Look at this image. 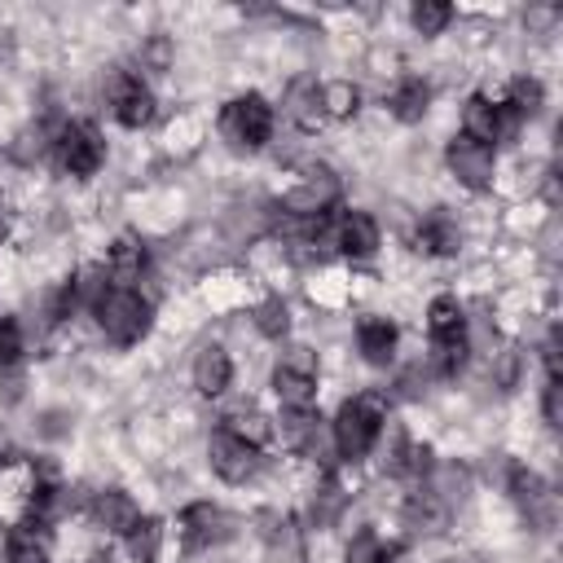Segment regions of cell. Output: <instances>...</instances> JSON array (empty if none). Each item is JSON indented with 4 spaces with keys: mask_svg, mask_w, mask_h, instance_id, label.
Instances as JSON below:
<instances>
[{
    "mask_svg": "<svg viewBox=\"0 0 563 563\" xmlns=\"http://www.w3.org/2000/svg\"><path fill=\"white\" fill-rule=\"evenodd\" d=\"M0 453H4V431H0Z\"/></svg>",
    "mask_w": 563,
    "mask_h": 563,
    "instance_id": "b9f144b4",
    "label": "cell"
},
{
    "mask_svg": "<svg viewBox=\"0 0 563 563\" xmlns=\"http://www.w3.org/2000/svg\"><path fill=\"white\" fill-rule=\"evenodd\" d=\"M515 128V110L510 106H493L488 97H471L466 101V110H462V136H471V141H479V145H493L501 132H510Z\"/></svg>",
    "mask_w": 563,
    "mask_h": 563,
    "instance_id": "30bf717a",
    "label": "cell"
},
{
    "mask_svg": "<svg viewBox=\"0 0 563 563\" xmlns=\"http://www.w3.org/2000/svg\"><path fill=\"white\" fill-rule=\"evenodd\" d=\"M282 369H290V374H308V378H317V352L312 347H303V343H290L286 352H282V361H277Z\"/></svg>",
    "mask_w": 563,
    "mask_h": 563,
    "instance_id": "836d02e7",
    "label": "cell"
},
{
    "mask_svg": "<svg viewBox=\"0 0 563 563\" xmlns=\"http://www.w3.org/2000/svg\"><path fill=\"white\" fill-rule=\"evenodd\" d=\"M220 136L233 145V150H260L268 136H273V106L260 97V92H246V97H233L220 114Z\"/></svg>",
    "mask_w": 563,
    "mask_h": 563,
    "instance_id": "3957f363",
    "label": "cell"
},
{
    "mask_svg": "<svg viewBox=\"0 0 563 563\" xmlns=\"http://www.w3.org/2000/svg\"><path fill=\"white\" fill-rule=\"evenodd\" d=\"M356 110H361V92H356L352 79H330V84H321V114H330V119H352Z\"/></svg>",
    "mask_w": 563,
    "mask_h": 563,
    "instance_id": "603a6c76",
    "label": "cell"
},
{
    "mask_svg": "<svg viewBox=\"0 0 563 563\" xmlns=\"http://www.w3.org/2000/svg\"><path fill=\"white\" fill-rule=\"evenodd\" d=\"M541 101H545V92H541V84L537 79H528V75H519L515 84H510V110H515V119H532V114H541Z\"/></svg>",
    "mask_w": 563,
    "mask_h": 563,
    "instance_id": "83f0119b",
    "label": "cell"
},
{
    "mask_svg": "<svg viewBox=\"0 0 563 563\" xmlns=\"http://www.w3.org/2000/svg\"><path fill=\"white\" fill-rule=\"evenodd\" d=\"M286 114H290V123L299 132H317V123H321V88H317V79H295L290 84Z\"/></svg>",
    "mask_w": 563,
    "mask_h": 563,
    "instance_id": "9a60e30c",
    "label": "cell"
},
{
    "mask_svg": "<svg viewBox=\"0 0 563 563\" xmlns=\"http://www.w3.org/2000/svg\"><path fill=\"white\" fill-rule=\"evenodd\" d=\"M427 106H431V88L422 79H400V88L391 92V114L400 123H418L427 114Z\"/></svg>",
    "mask_w": 563,
    "mask_h": 563,
    "instance_id": "7402d4cb",
    "label": "cell"
},
{
    "mask_svg": "<svg viewBox=\"0 0 563 563\" xmlns=\"http://www.w3.org/2000/svg\"><path fill=\"white\" fill-rule=\"evenodd\" d=\"M462 488H466V471H457V466H440L427 493H435L444 506H453V501H462Z\"/></svg>",
    "mask_w": 563,
    "mask_h": 563,
    "instance_id": "d6a6232c",
    "label": "cell"
},
{
    "mask_svg": "<svg viewBox=\"0 0 563 563\" xmlns=\"http://www.w3.org/2000/svg\"><path fill=\"white\" fill-rule=\"evenodd\" d=\"M92 519H97L106 532H128V528L141 519V510H136V501H132L123 488H101V493L92 497Z\"/></svg>",
    "mask_w": 563,
    "mask_h": 563,
    "instance_id": "5bb4252c",
    "label": "cell"
},
{
    "mask_svg": "<svg viewBox=\"0 0 563 563\" xmlns=\"http://www.w3.org/2000/svg\"><path fill=\"white\" fill-rule=\"evenodd\" d=\"M427 325H431V339L462 334V303L453 295H435L431 308H427Z\"/></svg>",
    "mask_w": 563,
    "mask_h": 563,
    "instance_id": "d4e9b609",
    "label": "cell"
},
{
    "mask_svg": "<svg viewBox=\"0 0 563 563\" xmlns=\"http://www.w3.org/2000/svg\"><path fill=\"white\" fill-rule=\"evenodd\" d=\"M444 158H449V172L466 189H488L493 185V145H479L471 136H453L449 150H444Z\"/></svg>",
    "mask_w": 563,
    "mask_h": 563,
    "instance_id": "9c48e42d",
    "label": "cell"
},
{
    "mask_svg": "<svg viewBox=\"0 0 563 563\" xmlns=\"http://www.w3.org/2000/svg\"><path fill=\"white\" fill-rule=\"evenodd\" d=\"M383 418H387V400L378 391L343 400L339 413H334V449H339V457L343 462H361L374 449V440L383 431Z\"/></svg>",
    "mask_w": 563,
    "mask_h": 563,
    "instance_id": "6da1fadb",
    "label": "cell"
},
{
    "mask_svg": "<svg viewBox=\"0 0 563 563\" xmlns=\"http://www.w3.org/2000/svg\"><path fill=\"white\" fill-rule=\"evenodd\" d=\"M444 523H449V506H444L435 493H413V497L405 501V528H409V532L431 537V532H444Z\"/></svg>",
    "mask_w": 563,
    "mask_h": 563,
    "instance_id": "e0dca14e",
    "label": "cell"
},
{
    "mask_svg": "<svg viewBox=\"0 0 563 563\" xmlns=\"http://www.w3.org/2000/svg\"><path fill=\"white\" fill-rule=\"evenodd\" d=\"M339 506H343V493H339V484H334V479H325V488H321V493H317V501H312L317 523H330Z\"/></svg>",
    "mask_w": 563,
    "mask_h": 563,
    "instance_id": "d590c367",
    "label": "cell"
},
{
    "mask_svg": "<svg viewBox=\"0 0 563 563\" xmlns=\"http://www.w3.org/2000/svg\"><path fill=\"white\" fill-rule=\"evenodd\" d=\"M0 229H4V207H0Z\"/></svg>",
    "mask_w": 563,
    "mask_h": 563,
    "instance_id": "60d3db41",
    "label": "cell"
},
{
    "mask_svg": "<svg viewBox=\"0 0 563 563\" xmlns=\"http://www.w3.org/2000/svg\"><path fill=\"white\" fill-rule=\"evenodd\" d=\"M44 523H22V528H9V563H48V550H44V532H35Z\"/></svg>",
    "mask_w": 563,
    "mask_h": 563,
    "instance_id": "cb8c5ba5",
    "label": "cell"
},
{
    "mask_svg": "<svg viewBox=\"0 0 563 563\" xmlns=\"http://www.w3.org/2000/svg\"><path fill=\"white\" fill-rule=\"evenodd\" d=\"M207 457H211V471L229 484H246L255 471H260V449L238 440L229 427H216L211 440H207Z\"/></svg>",
    "mask_w": 563,
    "mask_h": 563,
    "instance_id": "5b68a950",
    "label": "cell"
},
{
    "mask_svg": "<svg viewBox=\"0 0 563 563\" xmlns=\"http://www.w3.org/2000/svg\"><path fill=\"white\" fill-rule=\"evenodd\" d=\"M356 343H361V356L369 365H387L391 352H396V325L387 317H365L356 325Z\"/></svg>",
    "mask_w": 563,
    "mask_h": 563,
    "instance_id": "2e32d148",
    "label": "cell"
},
{
    "mask_svg": "<svg viewBox=\"0 0 563 563\" xmlns=\"http://www.w3.org/2000/svg\"><path fill=\"white\" fill-rule=\"evenodd\" d=\"M339 189H343L339 176L317 163V167H308L303 180L286 194V211H290V216H321V211H330V207L339 202Z\"/></svg>",
    "mask_w": 563,
    "mask_h": 563,
    "instance_id": "ba28073f",
    "label": "cell"
},
{
    "mask_svg": "<svg viewBox=\"0 0 563 563\" xmlns=\"http://www.w3.org/2000/svg\"><path fill=\"white\" fill-rule=\"evenodd\" d=\"M53 150H57V167L70 172V176H92L101 167V158H106V141H101V132L92 123H66L57 132Z\"/></svg>",
    "mask_w": 563,
    "mask_h": 563,
    "instance_id": "277c9868",
    "label": "cell"
},
{
    "mask_svg": "<svg viewBox=\"0 0 563 563\" xmlns=\"http://www.w3.org/2000/svg\"><path fill=\"white\" fill-rule=\"evenodd\" d=\"M0 554H9V528L0 523Z\"/></svg>",
    "mask_w": 563,
    "mask_h": 563,
    "instance_id": "f35d334b",
    "label": "cell"
},
{
    "mask_svg": "<svg viewBox=\"0 0 563 563\" xmlns=\"http://www.w3.org/2000/svg\"><path fill=\"white\" fill-rule=\"evenodd\" d=\"M92 312H97V325L106 330V339L119 347H132L150 334V299H141L132 286H106L101 299L92 303Z\"/></svg>",
    "mask_w": 563,
    "mask_h": 563,
    "instance_id": "7a4b0ae2",
    "label": "cell"
},
{
    "mask_svg": "<svg viewBox=\"0 0 563 563\" xmlns=\"http://www.w3.org/2000/svg\"><path fill=\"white\" fill-rule=\"evenodd\" d=\"M106 92H110L114 119H119L123 128H145V123L154 119V92H150L136 75H128V70H110Z\"/></svg>",
    "mask_w": 563,
    "mask_h": 563,
    "instance_id": "52a82bcc",
    "label": "cell"
},
{
    "mask_svg": "<svg viewBox=\"0 0 563 563\" xmlns=\"http://www.w3.org/2000/svg\"><path fill=\"white\" fill-rule=\"evenodd\" d=\"M224 427H229L238 440L255 444V449H260V444L273 435V422H268L264 413H255V409H238V413H229V418H224Z\"/></svg>",
    "mask_w": 563,
    "mask_h": 563,
    "instance_id": "484cf974",
    "label": "cell"
},
{
    "mask_svg": "<svg viewBox=\"0 0 563 563\" xmlns=\"http://www.w3.org/2000/svg\"><path fill=\"white\" fill-rule=\"evenodd\" d=\"M493 378H497V387H515V378H519V347H506V352H501Z\"/></svg>",
    "mask_w": 563,
    "mask_h": 563,
    "instance_id": "74e56055",
    "label": "cell"
},
{
    "mask_svg": "<svg viewBox=\"0 0 563 563\" xmlns=\"http://www.w3.org/2000/svg\"><path fill=\"white\" fill-rule=\"evenodd\" d=\"M273 391H277V400L286 405V409H312V400H317V378H308V374H290V369H273Z\"/></svg>",
    "mask_w": 563,
    "mask_h": 563,
    "instance_id": "44dd1931",
    "label": "cell"
},
{
    "mask_svg": "<svg viewBox=\"0 0 563 563\" xmlns=\"http://www.w3.org/2000/svg\"><path fill=\"white\" fill-rule=\"evenodd\" d=\"M510 497H515V506L532 519V523H550L554 519V497H550V488H545V479L537 475V471H528V466H510Z\"/></svg>",
    "mask_w": 563,
    "mask_h": 563,
    "instance_id": "8fae6325",
    "label": "cell"
},
{
    "mask_svg": "<svg viewBox=\"0 0 563 563\" xmlns=\"http://www.w3.org/2000/svg\"><path fill=\"white\" fill-rule=\"evenodd\" d=\"M541 409H545V422H550V427H563V387H559V378L545 383V400H541Z\"/></svg>",
    "mask_w": 563,
    "mask_h": 563,
    "instance_id": "8d00e7d4",
    "label": "cell"
},
{
    "mask_svg": "<svg viewBox=\"0 0 563 563\" xmlns=\"http://www.w3.org/2000/svg\"><path fill=\"white\" fill-rule=\"evenodd\" d=\"M141 273H145V246L132 233L114 238V246H110V277H114V286H132Z\"/></svg>",
    "mask_w": 563,
    "mask_h": 563,
    "instance_id": "ac0fdd59",
    "label": "cell"
},
{
    "mask_svg": "<svg viewBox=\"0 0 563 563\" xmlns=\"http://www.w3.org/2000/svg\"><path fill=\"white\" fill-rule=\"evenodd\" d=\"M123 537H128V554L136 563H154L163 554V519L158 515H141Z\"/></svg>",
    "mask_w": 563,
    "mask_h": 563,
    "instance_id": "ffe728a7",
    "label": "cell"
},
{
    "mask_svg": "<svg viewBox=\"0 0 563 563\" xmlns=\"http://www.w3.org/2000/svg\"><path fill=\"white\" fill-rule=\"evenodd\" d=\"M18 352H22V330H18V321H13V317H4V312H0V365L18 361Z\"/></svg>",
    "mask_w": 563,
    "mask_h": 563,
    "instance_id": "e575fe53",
    "label": "cell"
},
{
    "mask_svg": "<svg viewBox=\"0 0 563 563\" xmlns=\"http://www.w3.org/2000/svg\"><path fill=\"white\" fill-rule=\"evenodd\" d=\"M233 528H238V519H233L229 510L211 506V501H194V506L180 510V537H185L189 550L224 545V541L233 537Z\"/></svg>",
    "mask_w": 563,
    "mask_h": 563,
    "instance_id": "8992f818",
    "label": "cell"
},
{
    "mask_svg": "<svg viewBox=\"0 0 563 563\" xmlns=\"http://www.w3.org/2000/svg\"><path fill=\"white\" fill-rule=\"evenodd\" d=\"M431 361H435L440 374H457V369L466 365V330H462V334H449V339H435Z\"/></svg>",
    "mask_w": 563,
    "mask_h": 563,
    "instance_id": "f546056e",
    "label": "cell"
},
{
    "mask_svg": "<svg viewBox=\"0 0 563 563\" xmlns=\"http://www.w3.org/2000/svg\"><path fill=\"white\" fill-rule=\"evenodd\" d=\"M317 413L312 409H286V418H282V440L290 444V449H308L312 440H317Z\"/></svg>",
    "mask_w": 563,
    "mask_h": 563,
    "instance_id": "4316f807",
    "label": "cell"
},
{
    "mask_svg": "<svg viewBox=\"0 0 563 563\" xmlns=\"http://www.w3.org/2000/svg\"><path fill=\"white\" fill-rule=\"evenodd\" d=\"M334 246H339L343 255H352V260L374 255V251H378V220H374L369 211H347V216H339V224H334Z\"/></svg>",
    "mask_w": 563,
    "mask_h": 563,
    "instance_id": "7c38bea8",
    "label": "cell"
},
{
    "mask_svg": "<svg viewBox=\"0 0 563 563\" xmlns=\"http://www.w3.org/2000/svg\"><path fill=\"white\" fill-rule=\"evenodd\" d=\"M391 559H396V550L383 545L374 532L352 537V545H347V554H343V563H391Z\"/></svg>",
    "mask_w": 563,
    "mask_h": 563,
    "instance_id": "4dcf8cb0",
    "label": "cell"
},
{
    "mask_svg": "<svg viewBox=\"0 0 563 563\" xmlns=\"http://www.w3.org/2000/svg\"><path fill=\"white\" fill-rule=\"evenodd\" d=\"M255 330L260 334H268V339H282L286 330H290V308H286V299H264L260 308H255Z\"/></svg>",
    "mask_w": 563,
    "mask_h": 563,
    "instance_id": "f1b7e54d",
    "label": "cell"
},
{
    "mask_svg": "<svg viewBox=\"0 0 563 563\" xmlns=\"http://www.w3.org/2000/svg\"><path fill=\"white\" fill-rule=\"evenodd\" d=\"M88 563H114V559H110V554H92Z\"/></svg>",
    "mask_w": 563,
    "mask_h": 563,
    "instance_id": "ab89813d",
    "label": "cell"
},
{
    "mask_svg": "<svg viewBox=\"0 0 563 563\" xmlns=\"http://www.w3.org/2000/svg\"><path fill=\"white\" fill-rule=\"evenodd\" d=\"M229 378H233L229 352H224L220 343L198 347V356H194V387H198L202 396H220V391L229 387Z\"/></svg>",
    "mask_w": 563,
    "mask_h": 563,
    "instance_id": "4fadbf2b",
    "label": "cell"
},
{
    "mask_svg": "<svg viewBox=\"0 0 563 563\" xmlns=\"http://www.w3.org/2000/svg\"><path fill=\"white\" fill-rule=\"evenodd\" d=\"M409 18H413V26H418L422 35H440V31L449 26V18H453V9H449L444 0H418Z\"/></svg>",
    "mask_w": 563,
    "mask_h": 563,
    "instance_id": "1f68e13d",
    "label": "cell"
},
{
    "mask_svg": "<svg viewBox=\"0 0 563 563\" xmlns=\"http://www.w3.org/2000/svg\"><path fill=\"white\" fill-rule=\"evenodd\" d=\"M413 251H422V255H453V251H457V229H453V220H449V216H427V220L418 224V233H413Z\"/></svg>",
    "mask_w": 563,
    "mask_h": 563,
    "instance_id": "d6986e66",
    "label": "cell"
}]
</instances>
